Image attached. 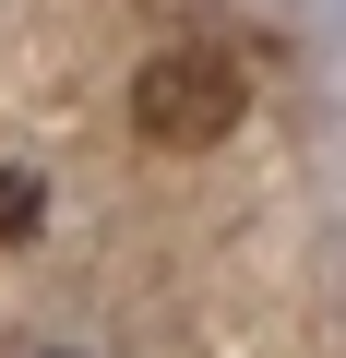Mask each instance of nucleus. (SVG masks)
Segmentation results:
<instances>
[{"mask_svg": "<svg viewBox=\"0 0 346 358\" xmlns=\"http://www.w3.org/2000/svg\"><path fill=\"white\" fill-rule=\"evenodd\" d=\"M239 108H251V72H239L227 48H155V60L131 72V131H143V143H167V155L227 143V131H239Z\"/></svg>", "mask_w": 346, "mask_h": 358, "instance_id": "1", "label": "nucleus"}, {"mask_svg": "<svg viewBox=\"0 0 346 358\" xmlns=\"http://www.w3.org/2000/svg\"><path fill=\"white\" fill-rule=\"evenodd\" d=\"M24 239H48V179L0 167V251H24Z\"/></svg>", "mask_w": 346, "mask_h": 358, "instance_id": "2", "label": "nucleus"}]
</instances>
